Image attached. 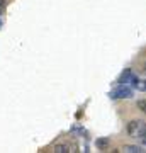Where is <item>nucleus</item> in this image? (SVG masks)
Masks as SVG:
<instances>
[{"instance_id":"1","label":"nucleus","mask_w":146,"mask_h":153,"mask_svg":"<svg viewBox=\"0 0 146 153\" xmlns=\"http://www.w3.org/2000/svg\"><path fill=\"white\" fill-rule=\"evenodd\" d=\"M127 134L131 138H139L143 141H146V123L145 121H129L127 123Z\"/></svg>"},{"instance_id":"2","label":"nucleus","mask_w":146,"mask_h":153,"mask_svg":"<svg viewBox=\"0 0 146 153\" xmlns=\"http://www.w3.org/2000/svg\"><path fill=\"white\" fill-rule=\"evenodd\" d=\"M109 95H110V99H129V97H133V90L129 87H124L122 85V87L112 90Z\"/></svg>"},{"instance_id":"3","label":"nucleus","mask_w":146,"mask_h":153,"mask_svg":"<svg viewBox=\"0 0 146 153\" xmlns=\"http://www.w3.org/2000/svg\"><path fill=\"white\" fill-rule=\"evenodd\" d=\"M131 83H133V87L138 88L139 92H146V78H136V76H133V78H131Z\"/></svg>"},{"instance_id":"4","label":"nucleus","mask_w":146,"mask_h":153,"mask_svg":"<svg viewBox=\"0 0 146 153\" xmlns=\"http://www.w3.org/2000/svg\"><path fill=\"white\" fill-rule=\"evenodd\" d=\"M122 152H126V153H143V152H146V150L143 146H136V145H124Z\"/></svg>"},{"instance_id":"5","label":"nucleus","mask_w":146,"mask_h":153,"mask_svg":"<svg viewBox=\"0 0 146 153\" xmlns=\"http://www.w3.org/2000/svg\"><path fill=\"white\" fill-rule=\"evenodd\" d=\"M95 146H97L99 150H107V148L110 146V140H109V138H97Z\"/></svg>"},{"instance_id":"6","label":"nucleus","mask_w":146,"mask_h":153,"mask_svg":"<svg viewBox=\"0 0 146 153\" xmlns=\"http://www.w3.org/2000/svg\"><path fill=\"white\" fill-rule=\"evenodd\" d=\"M131 78H133V73H131V70H126L122 75H121V78H119V82L121 83H124V82H129Z\"/></svg>"},{"instance_id":"7","label":"nucleus","mask_w":146,"mask_h":153,"mask_svg":"<svg viewBox=\"0 0 146 153\" xmlns=\"http://www.w3.org/2000/svg\"><path fill=\"white\" fill-rule=\"evenodd\" d=\"M136 107H138L143 114H146V99H139V100L136 102Z\"/></svg>"},{"instance_id":"8","label":"nucleus","mask_w":146,"mask_h":153,"mask_svg":"<svg viewBox=\"0 0 146 153\" xmlns=\"http://www.w3.org/2000/svg\"><path fill=\"white\" fill-rule=\"evenodd\" d=\"M54 152L56 153H66V152H70V146H68V145H56V146H54Z\"/></svg>"},{"instance_id":"9","label":"nucleus","mask_w":146,"mask_h":153,"mask_svg":"<svg viewBox=\"0 0 146 153\" xmlns=\"http://www.w3.org/2000/svg\"><path fill=\"white\" fill-rule=\"evenodd\" d=\"M2 9H4V0H0V12H2Z\"/></svg>"},{"instance_id":"10","label":"nucleus","mask_w":146,"mask_h":153,"mask_svg":"<svg viewBox=\"0 0 146 153\" xmlns=\"http://www.w3.org/2000/svg\"><path fill=\"white\" fill-rule=\"evenodd\" d=\"M143 70H145V71H146V63H145V66H143Z\"/></svg>"}]
</instances>
